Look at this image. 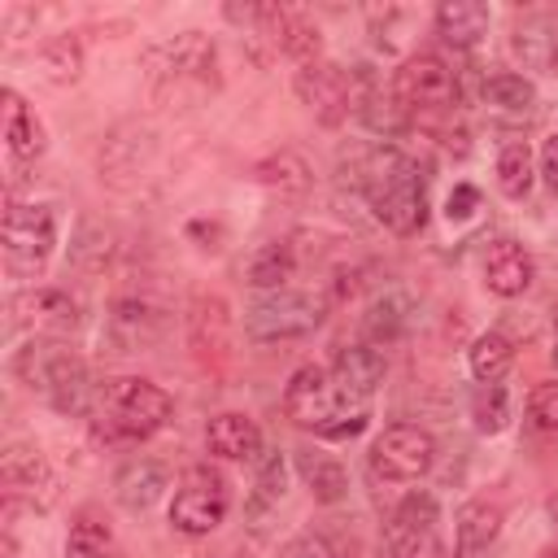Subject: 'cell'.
Here are the masks:
<instances>
[{"label": "cell", "instance_id": "33", "mask_svg": "<svg viewBox=\"0 0 558 558\" xmlns=\"http://www.w3.org/2000/svg\"><path fill=\"white\" fill-rule=\"evenodd\" d=\"M484 105L497 113H527L536 105V87L523 74H493L484 83Z\"/></svg>", "mask_w": 558, "mask_h": 558}, {"label": "cell", "instance_id": "38", "mask_svg": "<svg viewBox=\"0 0 558 558\" xmlns=\"http://www.w3.org/2000/svg\"><path fill=\"white\" fill-rule=\"evenodd\" d=\"M253 488H257V493H253L257 506H270V501L283 497V453H266V458H262V466H257V484H253Z\"/></svg>", "mask_w": 558, "mask_h": 558}, {"label": "cell", "instance_id": "40", "mask_svg": "<svg viewBox=\"0 0 558 558\" xmlns=\"http://www.w3.org/2000/svg\"><path fill=\"white\" fill-rule=\"evenodd\" d=\"M480 209V192L471 187V183H458L453 192H449V201H445V214L453 218V222H462V218H471Z\"/></svg>", "mask_w": 558, "mask_h": 558}, {"label": "cell", "instance_id": "31", "mask_svg": "<svg viewBox=\"0 0 558 558\" xmlns=\"http://www.w3.org/2000/svg\"><path fill=\"white\" fill-rule=\"evenodd\" d=\"M357 118H362L375 135H397V131H405V122H410V105H405L397 92H371V96H362Z\"/></svg>", "mask_w": 558, "mask_h": 558}, {"label": "cell", "instance_id": "10", "mask_svg": "<svg viewBox=\"0 0 558 558\" xmlns=\"http://www.w3.org/2000/svg\"><path fill=\"white\" fill-rule=\"evenodd\" d=\"M410 109L418 105V109H445V105H453V96H458V74L449 70V61L445 57H436V52H414L401 70H397V87H392Z\"/></svg>", "mask_w": 558, "mask_h": 558}, {"label": "cell", "instance_id": "19", "mask_svg": "<svg viewBox=\"0 0 558 558\" xmlns=\"http://www.w3.org/2000/svg\"><path fill=\"white\" fill-rule=\"evenodd\" d=\"M497 532H501V506L475 497L453 514V554L458 558H475L497 541Z\"/></svg>", "mask_w": 558, "mask_h": 558}, {"label": "cell", "instance_id": "15", "mask_svg": "<svg viewBox=\"0 0 558 558\" xmlns=\"http://www.w3.org/2000/svg\"><path fill=\"white\" fill-rule=\"evenodd\" d=\"M331 384L344 401H366L379 384H384V353L375 344H349L336 353V366H331Z\"/></svg>", "mask_w": 558, "mask_h": 558}, {"label": "cell", "instance_id": "1", "mask_svg": "<svg viewBox=\"0 0 558 558\" xmlns=\"http://www.w3.org/2000/svg\"><path fill=\"white\" fill-rule=\"evenodd\" d=\"M366 201L392 235H414L427 222V183L418 179V166L401 157L397 148H379L371 157Z\"/></svg>", "mask_w": 558, "mask_h": 558}, {"label": "cell", "instance_id": "45", "mask_svg": "<svg viewBox=\"0 0 558 558\" xmlns=\"http://www.w3.org/2000/svg\"><path fill=\"white\" fill-rule=\"evenodd\" d=\"M549 357H554V366H558V340H554V353H549Z\"/></svg>", "mask_w": 558, "mask_h": 558}, {"label": "cell", "instance_id": "42", "mask_svg": "<svg viewBox=\"0 0 558 558\" xmlns=\"http://www.w3.org/2000/svg\"><path fill=\"white\" fill-rule=\"evenodd\" d=\"M541 174H545V187L558 192V135H549L541 148Z\"/></svg>", "mask_w": 558, "mask_h": 558}, {"label": "cell", "instance_id": "43", "mask_svg": "<svg viewBox=\"0 0 558 558\" xmlns=\"http://www.w3.org/2000/svg\"><path fill=\"white\" fill-rule=\"evenodd\" d=\"M541 558H558V545H549V549H545V554H541Z\"/></svg>", "mask_w": 558, "mask_h": 558}, {"label": "cell", "instance_id": "28", "mask_svg": "<svg viewBox=\"0 0 558 558\" xmlns=\"http://www.w3.org/2000/svg\"><path fill=\"white\" fill-rule=\"evenodd\" d=\"M466 362H471V375H475L480 384H497V379H506V371L514 366V344H510L501 331H484V336H475Z\"/></svg>", "mask_w": 558, "mask_h": 558}, {"label": "cell", "instance_id": "34", "mask_svg": "<svg viewBox=\"0 0 558 558\" xmlns=\"http://www.w3.org/2000/svg\"><path fill=\"white\" fill-rule=\"evenodd\" d=\"M39 65H44V78H48V83H74L78 70H83V48H78V39H70V35L48 39V44L39 48Z\"/></svg>", "mask_w": 558, "mask_h": 558}, {"label": "cell", "instance_id": "4", "mask_svg": "<svg viewBox=\"0 0 558 558\" xmlns=\"http://www.w3.org/2000/svg\"><path fill=\"white\" fill-rule=\"evenodd\" d=\"M0 244H4V266L17 279H35L57 244V209L52 205H9L4 209V227H0Z\"/></svg>", "mask_w": 558, "mask_h": 558}, {"label": "cell", "instance_id": "9", "mask_svg": "<svg viewBox=\"0 0 558 558\" xmlns=\"http://www.w3.org/2000/svg\"><path fill=\"white\" fill-rule=\"evenodd\" d=\"M148 74H153V83L161 87V83H179V78H196V83H214L218 74V52H214V44L201 35V31H183V35H174L170 44H161V48H153L148 52Z\"/></svg>", "mask_w": 558, "mask_h": 558}, {"label": "cell", "instance_id": "37", "mask_svg": "<svg viewBox=\"0 0 558 558\" xmlns=\"http://www.w3.org/2000/svg\"><path fill=\"white\" fill-rule=\"evenodd\" d=\"M527 423L541 427V432H554L558 427V379H541L527 392Z\"/></svg>", "mask_w": 558, "mask_h": 558}, {"label": "cell", "instance_id": "8", "mask_svg": "<svg viewBox=\"0 0 558 558\" xmlns=\"http://www.w3.org/2000/svg\"><path fill=\"white\" fill-rule=\"evenodd\" d=\"M436 462V440L414 423H392L371 445V466L384 480H418Z\"/></svg>", "mask_w": 558, "mask_h": 558}, {"label": "cell", "instance_id": "26", "mask_svg": "<svg viewBox=\"0 0 558 558\" xmlns=\"http://www.w3.org/2000/svg\"><path fill=\"white\" fill-rule=\"evenodd\" d=\"M510 48H514V57H519L527 70H554V65H558V26L545 22V17L519 22Z\"/></svg>", "mask_w": 558, "mask_h": 558}, {"label": "cell", "instance_id": "20", "mask_svg": "<svg viewBox=\"0 0 558 558\" xmlns=\"http://www.w3.org/2000/svg\"><path fill=\"white\" fill-rule=\"evenodd\" d=\"M153 157V131L118 126L100 148V174L109 183H122L126 174H140V166Z\"/></svg>", "mask_w": 558, "mask_h": 558}, {"label": "cell", "instance_id": "29", "mask_svg": "<svg viewBox=\"0 0 558 558\" xmlns=\"http://www.w3.org/2000/svg\"><path fill=\"white\" fill-rule=\"evenodd\" d=\"M109 257H113V231L105 222H96V218H78V231L70 240V262L78 270L96 275V270H105Z\"/></svg>", "mask_w": 558, "mask_h": 558}, {"label": "cell", "instance_id": "46", "mask_svg": "<svg viewBox=\"0 0 558 558\" xmlns=\"http://www.w3.org/2000/svg\"><path fill=\"white\" fill-rule=\"evenodd\" d=\"M554 323H558V310H554Z\"/></svg>", "mask_w": 558, "mask_h": 558}, {"label": "cell", "instance_id": "23", "mask_svg": "<svg viewBox=\"0 0 558 558\" xmlns=\"http://www.w3.org/2000/svg\"><path fill=\"white\" fill-rule=\"evenodd\" d=\"M253 179H257L262 187L279 192V196H301V192H310L314 170H310V161H305L301 153L279 148V153H270V157H262V161L253 166Z\"/></svg>", "mask_w": 558, "mask_h": 558}, {"label": "cell", "instance_id": "2", "mask_svg": "<svg viewBox=\"0 0 558 558\" xmlns=\"http://www.w3.org/2000/svg\"><path fill=\"white\" fill-rule=\"evenodd\" d=\"M13 371L22 375L26 388H39L61 414H87L96 401V384L83 357L61 340H31L26 349H17Z\"/></svg>", "mask_w": 558, "mask_h": 558}, {"label": "cell", "instance_id": "13", "mask_svg": "<svg viewBox=\"0 0 558 558\" xmlns=\"http://www.w3.org/2000/svg\"><path fill=\"white\" fill-rule=\"evenodd\" d=\"M331 401H336V384L331 371L323 366H301L292 371L288 388H283V414L296 427H323L331 418Z\"/></svg>", "mask_w": 558, "mask_h": 558}, {"label": "cell", "instance_id": "12", "mask_svg": "<svg viewBox=\"0 0 558 558\" xmlns=\"http://www.w3.org/2000/svg\"><path fill=\"white\" fill-rule=\"evenodd\" d=\"M109 340L118 344V353H135L148 349L166 336V310L153 305L148 296H118L109 305Z\"/></svg>", "mask_w": 558, "mask_h": 558}, {"label": "cell", "instance_id": "22", "mask_svg": "<svg viewBox=\"0 0 558 558\" xmlns=\"http://www.w3.org/2000/svg\"><path fill=\"white\" fill-rule=\"evenodd\" d=\"M166 466L161 462H148V458H140V462H126L118 475H113V497L126 506V510H148L161 493H166Z\"/></svg>", "mask_w": 558, "mask_h": 558}, {"label": "cell", "instance_id": "35", "mask_svg": "<svg viewBox=\"0 0 558 558\" xmlns=\"http://www.w3.org/2000/svg\"><path fill=\"white\" fill-rule=\"evenodd\" d=\"M401 331H405V296H397V292L375 296L371 310H366V336H371L375 344H388V340H397Z\"/></svg>", "mask_w": 558, "mask_h": 558}, {"label": "cell", "instance_id": "21", "mask_svg": "<svg viewBox=\"0 0 558 558\" xmlns=\"http://www.w3.org/2000/svg\"><path fill=\"white\" fill-rule=\"evenodd\" d=\"M436 31L453 48H475L488 35V4H480V0H445L436 9Z\"/></svg>", "mask_w": 558, "mask_h": 558}, {"label": "cell", "instance_id": "17", "mask_svg": "<svg viewBox=\"0 0 558 558\" xmlns=\"http://www.w3.org/2000/svg\"><path fill=\"white\" fill-rule=\"evenodd\" d=\"M532 279H536V266H532V253L523 244L497 240L488 248V257H484V283H488V292H497V296H523L532 288Z\"/></svg>", "mask_w": 558, "mask_h": 558}, {"label": "cell", "instance_id": "44", "mask_svg": "<svg viewBox=\"0 0 558 558\" xmlns=\"http://www.w3.org/2000/svg\"><path fill=\"white\" fill-rule=\"evenodd\" d=\"M549 514H554V523H558V497H554V501H549Z\"/></svg>", "mask_w": 558, "mask_h": 558}, {"label": "cell", "instance_id": "27", "mask_svg": "<svg viewBox=\"0 0 558 558\" xmlns=\"http://www.w3.org/2000/svg\"><path fill=\"white\" fill-rule=\"evenodd\" d=\"M292 270H296V257H292V248H288L283 240L257 244L253 257L244 262V279H248L253 288H270V292H279V288L292 279Z\"/></svg>", "mask_w": 558, "mask_h": 558}, {"label": "cell", "instance_id": "14", "mask_svg": "<svg viewBox=\"0 0 558 558\" xmlns=\"http://www.w3.org/2000/svg\"><path fill=\"white\" fill-rule=\"evenodd\" d=\"M296 96L318 109L323 122H340L349 113V100H353V83L340 65H327V61H310L301 74H296Z\"/></svg>", "mask_w": 558, "mask_h": 558}, {"label": "cell", "instance_id": "39", "mask_svg": "<svg viewBox=\"0 0 558 558\" xmlns=\"http://www.w3.org/2000/svg\"><path fill=\"white\" fill-rule=\"evenodd\" d=\"M362 427H366V410H353V414L340 410V414H331V418H327L323 427H314V432L327 436V440H344V436H357Z\"/></svg>", "mask_w": 558, "mask_h": 558}, {"label": "cell", "instance_id": "24", "mask_svg": "<svg viewBox=\"0 0 558 558\" xmlns=\"http://www.w3.org/2000/svg\"><path fill=\"white\" fill-rule=\"evenodd\" d=\"M4 140H9V153L17 161H31L44 153V126L17 92H4Z\"/></svg>", "mask_w": 558, "mask_h": 558}, {"label": "cell", "instance_id": "5", "mask_svg": "<svg viewBox=\"0 0 558 558\" xmlns=\"http://www.w3.org/2000/svg\"><path fill=\"white\" fill-rule=\"evenodd\" d=\"M318 323H323V301L314 292H292V288H279L244 310V336L253 344L292 340V336L314 331Z\"/></svg>", "mask_w": 558, "mask_h": 558}, {"label": "cell", "instance_id": "6", "mask_svg": "<svg viewBox=\"0 0 558 558\" xmlns=\"http://www.w3.org/2000/svg\"><path fill=\"white\" fill-rule=\"evenodd\" d=\"M227 510H231L227 480L209 466H187L174 488V501H170V523L183 536H209L227 519Z\"/></svg>", "mask_w": 558, "mask_h": 558}, {"label": "cell", "instance_id": "41", "mask_svg": "<svg viewBox=\"0 0 558 558\" xmlns=\"http://www.w3.org/2000/svg\"><path fill=\"white\" fill-rule=\"evenodd\" d=\"M279 558H336V549H331L323 536H296V541L283 545Z\"/></svg>", "mask_w": 558, "mask_h": 558}, {"label": "cell", "instance_id": "18", "mask_svg": "<svg viewBox=\"0 0 558 558\" xmlns=\"http://www.w3.org/2000/svg\"><path fill=\"white\" fill-rule=\"evenodd\" d=\"M205 445H209V453H218L227 462H248V458L262 453V432H257V423L248 414L227 410V414H214L209 418Z\"/></svg>", "mask_w": 558, "mask_h": 558}, {"label": "cell", "instance_id": "32", "mask_svg": "<svg viewBox=\"0 0 558 558\" xmlns=\"http://www.w3.org/2000/svg\"><path fill=\"white\" fill-rule=\"evenodd\" d=\"M497 187L510 201H523L527 196V187H532V148H527V140H510L497 153Z\"/></svg>", "mask_w": 558, "mask_h": 558}, {"label": "cell", "instance_id": "11", "mask_svg": "<svg viewBox=\"0 0 558 558\" xmlns=\"http://www.w3.org/2000/svg\"><path fill=\"white\" fill-rule=\"evenodd\" d=\"M9 323L44 336H65L78 327V305L61 288H26L9 301Z\"/></svg>", "mask_w": 558, "mask_h": 558}, {"label": "cell", "instance_id": "36", "mask_svg": "<svg viewBox=\"0 0 558 558\" xmlns=\"http://www.w3.org/2000/svg\"><path fill=\"white\" fill-rule=\"evenodd\" d=\"M471 418H475V427L480 432H501L506 427V418H510V405H506V392L497 388V384H484V392L475 397V405H471Z\"/></svg>", "mask_w": 558, "mask_h": 558}, {"label": "cell", "instance_id": "16", "mask_svg": "<svg viewBox=\"0 0 558 558\" xmlns=\"http://www.w3.org/2000/svg\"><path fill=\"white\" fill-rule=\"evenodd\" d=\"M0 480H4L9 497H17V493H31L35 497L39 493L44 506L57 493V480H52V471H48V462H44V453L35 445H9L0 453Z\"/></svg>", "mask_w": 558, "mask_h": 558}, {"label": "cell", "instance_id": "3", "mask_svg": "<svg viewBox=\"0 0 558 558\" xmlns=\"http://www.w3.org/2000/svg\"><path fill=\"white\" fill-rule=\"evenodd\" d=\"M100 410V436L109 440H144L170 423V392L148 379H113L96 392Z\"/></svg>", "mask_w": 558, "mask_h": 558}, {"label": "cell", "instance_id": "30", "mask_svg": "<svg viewBox=\"0 0 558 558\" xmlns=\"http://www.w3.org/2000/svg\"><path fill=\"white\" fill-rule=\"evenodd\" d=\"M65 558H122L113 549V532L105 519L96 514H78L70 523V541H65Z\"/></svg>", "mask_w": 558, "mask_h": 558}, {"label": "cell", "instance_id": "25", "mask_svg": "<svg viewBox=\"0 0 558 558\" xmlns=\"http://www.w3.org/2000/svg\"><path fill=\"white\" fill-rule=\"evenodd\" d=\"M296 471H301V480L310 484L314 501H323V506H331V501H340V497L349 493V471H344L331 453L296 449Z\"/></svg>", "mask_w": 558, "mask_h": 558}, {"label": "cell", "instance_id": "7", "mask_svg": "<svg viewBox=\"0 0 558 558\" xmlns=\"http://www.w3.org/2000/svg\"><path fill=\"white\" fill-rule=\"evenodd\" d=\"M392 558H440V506L432 493H405L388 519Z\"/></svg>", "mask_w": 558, "mask_h": 558}]
</instances>
